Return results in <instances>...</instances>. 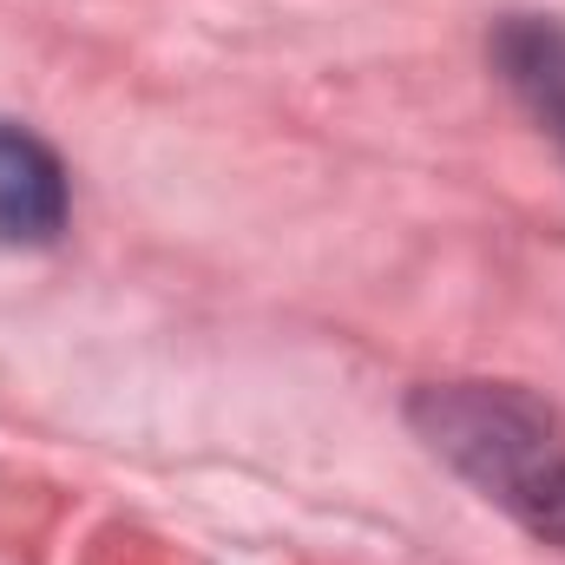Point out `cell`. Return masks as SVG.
<instances>
[{"mask_svg": "<svg viewBox=\"0 0 565 565\" xmlns=\"http://www.w3.org/2000/svg\"><path fill=\"white\" fill-rule=\"evenodd\" d=\"M408 427L487 507L565 553V415L520 382H427Z\"/></svg>", "mask_w": 565, "mask_h": 565, "instance_id": "cell-1", "label": "cell"}, {"mask_svg": "<svg viewBox=\"0 0 565 565\" xmlns=\"http://www.w3.org/2000/svg\"><path fill=\"white\" fill-rule=\"evenodd\" d=\"M66 164L26 126L0 119V244H53L66 231Z\"/></svg>", "mask_w": 565, "mask_h": 565, "instance_id": "cell-2", "label": "cell"}, {"mask_svg": "<svg viewBox=\"0 0 565 565\" xmlns=\"http://www.w3.org/2000/svg\"><path fill=\"white\" fill-rule=\"evenodd\" d=\"M493 66L513 99L540 119V132L565 151V26L546 13H507L493 33Z\"/></svg>", "mask_w": 565, "mask_h": 565, "instance_id": "cell-3", "label": "cell"}]
</instances>
